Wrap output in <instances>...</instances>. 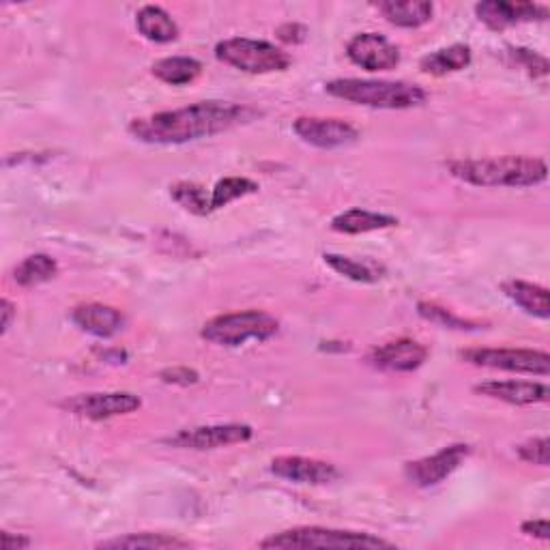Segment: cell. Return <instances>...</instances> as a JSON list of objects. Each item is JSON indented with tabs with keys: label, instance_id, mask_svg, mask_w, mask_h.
<instances>
[{
	"label": "cell",
	"instance_id": "1",
	"mask_svg": "<svg viewBox=\"0 0 550 550\" xmlns=\"http://www.w3.org/2000/svg\"><path fill=\"white\" fill-rule=\"evenodd\" d=\"M254 117L252 108L233 101H198L187 108L134 119L129 123V134L147 144H185L228 132Z\"/></svg>",
	"mask_w": 550,
	"mask_h": 550
},
{
	"label": "cell",
	"instance_id": "2",
	"mask_svg": "<svg viewBox=\"0 0 550 550\" xmlns=\"http://www.w3.org/2000/svg\"><path fill=\"white\" fill-rule=\"evenodd\" d=\"M452 177L477 187H533L546 181L548 168L540 157H490L450 162Z\"/></svg>",
	"mask_w": 550,
	"mask_h": 550
},
{
	"label": "cell",
	"instance_id": "3",
	"mask_svg": "<svg viewBox=\"0 0 550 550\" xmlns=\"http://www.w3.org/2000/svg\"><path fill=\"white\" fill-rule=\"evenodd\" d=\"M325 91L331 97L351 101L357 106L381 108V110H409L424 106L428 93L422 86L409 82H389V80H359L340 78L325 84Z\"/></svg>",
	"mask_w": 550,
	"mask_h": 550
},
{
	"label": "cell",
	"instance_id": "4",
	"mask_svg": "<svg viewBox=\"0 0 550 550\" xmlns=\"http://www.w3.org/2000/svg\"><path fill=\"white\" fill-rule=\"evenodd\" d=\"M260 548H284V550H308V548H394L379 535L364 531H346L329 527H295L282 533H273L260 542Z\"/></svg>",
	"mask_w": 550,
	"mask_h": 550
},
{
	"label": "cell",
	"instance_id": "5",
	"mask_svg": "<svg viewBox=\"0 0 550 550\" xmlns=\"http://www.w3.org/2000/svg\"><path fill=\"white\" fill-rule=\"evenodd\" d=\"M280 331L278 318H273L267 312L245 310L233 314H220L211 318L202 327L200 336L211 344L220 346H241L250 340H269Z\"/></svg>",
	"mask_w": 550,
	"mask_h": 550
},
{
	"label": "cell",
	"instance_id": "6",
	"mask_svg": "<svg viewBox=\"0 0 550 550\" xmlns=\"http://www.w3.org/2000/svg\"><path fill=\"white\" fill-rule=\"evenodd\" d=\"M217 61L235 67L245 74H273V71H286L291 67V56L284 50L275 48L269 41H256L235 37L220 41L215 46Z\"/></svg>",
	"mask_w": 550,
	"mask_h": 550
},
{
	"label": "cell",
	"instance_id": "7",
	"mask_svg": "<svg viewBox=\"0 0 550 550\" xmlns=\"http://www.w3.org/2000/svg\"><path fill=\"white\" fill-rule=\"evenodd\" d=\"M460 357L473 366H484L492 370L518 372V374H538L548 376L550 355L546 351L531 349H467Z\"/></svg>",
	"mask_w": 550,
	"mask_h": 550
},
{
	"label": "cell",
	"instance_id": "8",
	"mask_svg": "<svg viewBox=\"0 0 550 550\" xmlns=\"http://www.w3.org/2000/svg\"><path fill=\"white\" fill-rule=\"evenodd\" d=\"M254 430L245 424H217V426H200L192 430H181L175 437H168L166 443L179 450H220V447L245 443L252 439Z\"/></svg>",
	"mask_w": 550,
	"mask_h": 550
},
{
	"label": "cell",
	"instance_id": "9",
	"mask_svg": "<svg viewBox=\"0 0 550 550\" xmlns=\"http://www.w3.org/2000/svg\"><path fill=\"white\" fill-rule=\"evenodd\" d=\"M469 454H471L469 445L456 443V445H450V447H443V450L437 452L434 456L409 462L407 469H404V473H407L409 482L419 486V488L437 486V484L445 482L447 477H450L454 471H458L462 462L469 458Z\"/></svg>",
	"mask_w": 550,
	"mask_h": 550
},
{
	"label": "cell",
	"instance_id": "10",
	"mask_svg": "<svg viewBox=\"0 0 550 550\" xmlns=\"http://www.w3.org/2000/svg\"><path fill=\"white\" fill-rule=\"evenodd\" d=\"M142 407V400L129 392H106V394H82L63 402V409L93 422H104L119 415H129Z\"/></svg>",
	"mask_w": 550,
	"mask_h": 550
},
{
	"label": "cell",
	"instance_id": "11",
	"mask_svg": "<svg viewBox=\"0 0 550 550\" xmlns=\"http://www.w3.org/2000/svg\"><path fill=\"white\" fill-rule=\"evenodd\" d=\"M346 56L366 71H387L400 65L398 46L379 33L355 35L346 46Z\"/></svg>",
	"mask_w": 550,
	"mask_h": 550
},
{
	"label": "cell",
	"instance_id": "12",
	"mask_svg": "<svg viewBox=\"0 0 550 550\" xmlns=\"http://www.w3.org/2000/svg\"><path fill=\"white\" fill-rule=\"evenodd\" d=\"M295 134L318 149H338L353 144L359 138V132L342 119H323V117H299L293 123Z\"/></svg>",
	"mask_w": 550,
	"mask_h": 550
},
{
	"label": "cell",
	"instance_id": "13",
	"mask_svg": "<svg viewBox=\"0 0 550 550\" xmlns=\"http://www.w3.org/2000/svg\"><path fill=\"white\" fill-rule=\"evenodd\" d=\"M271 471L284 477L288 482L295 484H312V486H323L336 482L340 477V471L336 465L325 460L306 458V456H278L271 460Z\"/></svg>",
	"mask_w": 550,
	"mask_h": 550
},
{
	"label": "cell",
	"instance_id": "14",
	"mask_svg": "<svg viewBox=\"0 0 550 550\" xmlns=\"http://www.w3.org/2000/svg\"><path fill=\"white\" fill-rule=\"evenodd\" d=\"M475 13L490 31H505L520 22L546 20L548 7L535 3H505V0H488V3L475 5Z\"/></svg>",
	"mask_w": 550,
	"mask_h": 550
},
{
	"label": "cell",
	"instance_id": "15",
	"mask_svg": "<svg viewBox=\"0 0 550 550\" xmlns=\"http://www.w3.org/2000/svg\"><path fill=\"white\" fill-rule=\"evenodd\" d=\"M428 359V349L411 338H400L394 342H387L383 346H376L370 353L368 361L372 366L389 370V372H413L422 368Z\"/></svg>",
	"mask_w": 550,
	"mask_h": 550
},
{
	"label": "cell",
	"instance_id": "16",
	"mask_svg": "<svg viewBox=\"0 0 550 550\" xmlns=\"http://www.w3.org/2000/svg\"><path fill=\"white\" fill-rule=\"evenodd\" d=\"M74 325L95 338H112L123 331L125 316L121 310L104 306V303H82L71 310Z\"/></svg>",
	"mask_w": 550,
	"mask_h": 550
},
{
	"label": "cell",
	"instance_id": "17",
	"mask_svg": "<svg viewBox=\"0 0 550 550\" xmlns=\"http://www.w3.org/2000/svg\"><path fill=\"white\" fill-rule=\"evenodd\" d=\"M475 392L501 402L516 404V407L546 402L550 394L546 383H529V381H488L477 385Z\"/></svg>",
	"mask_w": 550,
	"mask_h": 550
},
{
	"label": "cell",
	"instance_id": "18",
	"mask_svg": "<svg viewBox=\"0 0 550 550\" xmlns=\"http://www.w3.org/2000/svg\"><path fill=\"white\" fill-rule=\"evenodd\" d=\"M394 226H398V217L374 213L366 209L344 211L331 220V228L342 235H364V233H372V230H385Z\"/></svg>",
	"mask_w": 550,
	"mask_h": 550
},
{
	"label": "cell",
	"instance_id": "19",
	"mask_svg": "<svg viewBox=\"0 0 550 550\" xmlns=\"http://www.w3.org/2000/svg\"><path fill=\"white\" fill-rule=\"evenodd\" d=\"M383 13V18L400 28H419L432 20L434 5L424 3V0H402V3H396V0H389V3H379L376 5Z\"/></svg>",
	"mask_w": 550,
	"mask_h": 550
},
{
	"label": "cell",
	"instance_id": "20",
	"mask_svg": "<svg viewBox=\"0 0 550 550\" xmlns=\"http://www.w3.org/2000/svg\"><path fill=\"white\" fill-rule=\"evenodd\" d=\"M136 26L144 39L153 43H170L179 37V26L162 7L147 5L136 13Z\"/></svg>",
	"mask_w": 550,
	"mask_h": 550
},
{
	"label": "cell",
	"instance_id": "21",
	"mask_svg": "<svg viewBox=\"0 0 550 550\" xmlns=\"http://www.w3.org/2000/svg\"><path fill=\"white\" fill-rule=\"evenodd\" d=\"M503 293L508 299H512L520 310H525L531 316L546 318L550 316V299L544 286L523 282V280H510L503 284Z\"/></svg>",
	"mask_w": 550,
	"mask_h": 550
},
{
	"label": "cell",
	"instance_id": "22",
	"mask_svg": "<svg viewBox=\"0 0 550 550\" xmlns=\"http://www.w3.org/2000/svg\"><path fill=\"white\" fill-rule=\"evenodd\" d=\"M471 65V48L465 46V43H454L450 48H443L439 52H432L428 56H424L422 63V71L432 76H445L452 74V71H462Z\"/></svg>",
	"mask_w": 550,
	"mask_h": 550
},
{
	"label": "cell",
	"instance_id": "23",
	"mask_svg": "<svg viewBox=\"0 0 550 550\" xmlns=\"http://www.w3.org/2000/svg\"><path fill=\"white\" fill-rule=\"evenodd\" d=\"M190 542H185L177 535H168V533H129L123 535V538H112L106 542H99L97 548H114V550H168V548H187Z\"/></svg>",
	"mask_w": 550,
	"mask_h": 550
},
{
	"label": "cell",
	"instance_id": "24",
	"mask_svg": "<svg viewBox=\"0 0 550 550\" xmlns=\"http://www.w3.org/2000/svg\"><path fill=\"white\" fill-rule=\"evenodd\" d=\"M153 76L172 86H185L192 84L200 74L202 65L190 56H168V59L157 61L153 65Z\"/></svg>",
	"mask_w": 550,
	"mask_h": 550
},
{
	"label": "cell",
	"instance_id": "25",
	"mask_svg": "<svg viewBox=\"0 0 550 550\" xmlns=\"http://www.w3.org/2000/svg\"><path fill=\"white\" fill-rule=\"evenodd\" d=\"M56 273H59V265H56L54 258H50L48 254H33L24 258L16 267V271H13V280L24 288H31L43 282H50Z\"/></svg>",
	"mask_w": 550,
	"mask_h": 550
},
{
	"label": "cell",
	"instance_id": "26",
	"mask_svg": "<svg viewBox=\"0 0 550 550\" xmlns=\"http://www.w3.org/2000/svg\"><path fill=\"white\" fill-rule=\"evenodd\" d=\"M258 192V183L248 179V177H226L222 181H217L215 187L211 190V209L217 211L222 207H228L230 202H235L239 198H245L250 194Z\"/></svg>",
	"mask_w": 550,
	"mask_h": 550
},
{
	"label": "cell",
	"instance_id": "27",
	"mask_svg": "<svg viewBox=\"0 0 550 550\" xmlns=\"http://www.w3.org/2000/svg\"><path fill=\"white\" fill-rule=\"evenodd\" d=\"M170 196L179 205L190 211L194 215H209L213 213L211 209V192L207 194V190L202 185L190 183V181H181L170 187Z\"/></svg>",
	"mask_w": 550,
	"mask_h": 550
},
{
	"label": "cell",
	"instance_id": "28",
	"mask_svg": "<svg viewBox=\"0 0 550 550\" xmlns=\"http://www.w3.org/2000/svg\"><path fill=\"white\" fill-rule=\"evenodd\" d=\"M325 263L334 269L336 273L344 275V278H349L353 282H361V284H374L379 282L381 271L374 269L370 263H361V260L349 258V256H340V254H325Z\"/></svg>",
	"mask_w": 550,
	"mask_h": 550
},
{
	"label": "cell",
	"instance_id": "29",
	"mask_svg": "<svg viewBox=\"0 0 550 550\" xmlns=\"http://www.w3.org/2000/svg\"><path fill=\"white\" fill-rule=\"evenodd\" d=\"M417 312H419V316L426 318V321H430L434 325H441L445 329H456V331H477V329H482V323H475V321H469V318L456 316L454 312L445 310V308L437 306V303H430V301H419L417 303Z\"/></svg>",
	"mask_w": 550,
	"mask_h": 550
},
{
	"label": "cell",
	"instance_id": "30",
	"mask_svg": "<svg viewBox=\"0 0 550 550\" xmlns=\"http://www.w3.org/2000/svg\"><path fill=\"white\" fill-rule=\"evenodd\" d=\"M548 445L550 441L546 437L542 439H531L523 445H518V456L520 460L531 462V465H540V467H548Z\"/></svg>",
	"mask_w": 550,
	"mask_h": 550
},
{
	"label": "cell",
	"instance_id": "31",
	"mask_svg": "<svg viewBox=\"0 0 550 550\" xmlns=\"http://www.w3.org/2000/svg\"><path fill=\"white\" fill-rule=\"evenodd\" d=\"M512 56H514V61L523 65L533 78H544V76H548L550 65H548V61L544 59V56L535 54V52H531V50H527V48H514V50H512Z\"/></svg>",
	"mask_w": 550,
	"mask_h": 550
},
{
	"label": "cell",
	"instance_id": "32",
	"mask_svg": "<svg viewBox=\"0 0 550 550\" xmlns=\"http://www.w3.org/2000/svg\"><path fill=\"white\" fill-rule=\"evenodd\" d=\"M159 379H162L164 383L168 385H181V387H187V385H196L200 381V376L196 370L192 368H166L159 372Z\"/></svg>",
	"mask_w": 550,
	"mask_h": 550
},
{
	"label": "cell",
	"instance_id": "33",
	"mask_svg": "<svg viewBox=\"0 0 550 550\" xmlns=\"http://www.w3.org/2000/svg\"><path fill=\"white\" fill-rule=\"evenodd\" d=\"M306 35H308V28L301 24H284L278 28V39L284 43H301L306 41Z\"/></svg>",
	"mask_w": 550,
	"mask_h": 550
},
{
	"label": "cell",
	"instance_id": "34",
	"mask_svg": "<svg viewBox=\"0 0 550 550\" xmlns=\"http://www.w3.org/2000/svg\"><path fill=\"white\" fill-rule=\"evenodd\" d=\"M520 531H523L525 535H531V538H540V540H548L550 538L548 520H544V518L527 520V523L520 525Z\"/></svg>",
	"mask_w": 550,
	"mask_h": 550
},
{
	"label": "cell",
	"instance_id": "35",
	"mask_svg": "<svg viewBox=\"0 0 550 550\" xmlns=\"http://www.w3.org/2000/svg\"><path fill=\"white\" fill-rule=\"evenodd\" d=\"M31 538H26V535H13V533H3V550H22L31 546Z\"/></svg>",
	"mask_w": 550,
	"mask_h": 550
},
{
	"label": "cell",
	"instance_id": "36",
	"mask_svg": "<svg viewBox=\"0 0 550 550\" xmlns=\"http://www.w3.org/2000/svg\"><path fill=\"white\" fill-rule=\"evenodd\" d=\"M0 314H3V323H0V334H7L11 323H13V316H16V306H13V303L9 299H3V303H0Z\"/></svg>",
	"mask_w": 550,
	"mask_h": 550
}]
</instances>
